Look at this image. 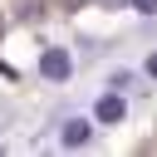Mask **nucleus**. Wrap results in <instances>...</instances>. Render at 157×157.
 I'll return each instance as SVG.
<instances>
[{"mask_svg": "<svg viewBox=\"0 0 157 157\" xmlns=\"http://www.w3.org/2000/svg\"><path fill=\"white\" fill-rule=\"evenodd\" d=\"M147 74H152V78H157V54H147Z\"/></svg>", "mask_w": 157, "mask_h": 157, "instance_id": "5", "label": "nucleus"}, {"mask_svg": "<svg viewBox=\"0 0 157 157\" xmlns=\"http://www.w3.org/2000/svg\"><path fill=\"white\" fill-rule=\"evenodd\" d=\"M93 118H98V123H123V118H128V103H123L118 93H103L98 108H93Z\"/></svg>", "mask_w": 157, "mask_h": 157, "instance_id": "2", "label": "nucleus"}, {"mask_svg": "<svg viewBox=\"0 0 157 157\" xmlns=\"http://www.w3.org/2000/svg\"><path fill=\"white\" fill-rule=\"evenodd\" d=\"M39 74H44V78H54V83H64V78L74 74L69 49H44V54H39Z\"/></svg>", "mask_w": 157, "mask_h": 157, "instance_id": "1", "label": "nucleus"}, {"mask_svg": "<svg viewBox=\"0 0 157 157\" xmlns=\"http://www.w3.org/2000/svg\"><path fill=\"white\" fill-rule=\"evenodd\" d=\"M132 10L137 15H157V0H132Z\"/></svg>", "mask_w": 157, "mask_h": 157, "instance_id": "4", "label": "nucleus"}, {"mask_svg": "<svg viewBox=\"0 0 157 157\" xmlns=\"http://www.w3.org/2000/svg\"><path fill=\"white\" fill-rule=\"evenodd\" d=\"M88 137H93V123L88 118H69L64 123V147H83Z\"/></svg>", "mask_w": 157, "mask_h": 157, "instance_id": "3", "label": "nucleus"}]
</instances>
